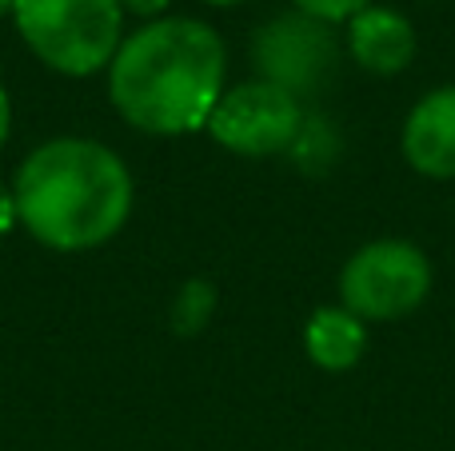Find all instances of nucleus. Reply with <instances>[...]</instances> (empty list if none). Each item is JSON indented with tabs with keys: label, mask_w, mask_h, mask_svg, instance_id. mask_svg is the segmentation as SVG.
Returning a JSON list of instances; mask_svg holds the SVG:
<instances>
[{
	"label": "nucleus",
	"mask_w": 455,
	"mask_h": 451,
	"mask_svg": "<svg viewBox=\"0 0 455 451\" xmlns=\"http://www.w3.org/2000/svg\"><path fill=\"white\" fill-rule=\"evenodd\" d=\"M216 312V288L208 280H188L172 300V328L180 336H196L208 328Z\"/></svg>",
	"instance_id": "10"
},
{
	"label": "nucleus",
	"mask_w": 455,
	"mask_h": 451,
	"mask_svg": "<svg viewBox=\"0 0 455 451\" xmlns=\"http://www.w3.org/2000/svg\"><path fill=\"white\" fill-rule=\"evenodd\" d=\"M228 48L220 32L192 16H160L120 40L108 64V96L132 128L184 136L208 124L224 96Z\"/></svg>",
	"instance_id": "1"
},
{
	"label": "nucleus",
	"mask_w": 455,
	"mask_h": 451,
	"mask_svg": "<svg viewBox=\"0 0 455 451\" xmlns=\"http://www.w3.org/2000/svg\"><path fill=\"white\" fill-rule=\"evenodd\" d=\"M208 136L235 156H280L304 132V108L299 96L272 80H248V84L224 88L208 116Z\"/></svg>",
	"instance_id": "5"
},
{
	"label": "nucleus",
	"mask_w": 455,
	"mask_h": 451,
	"mask_svg": "<svg viewBox=\"0 0 455 451\" xmlns=\"http://www.w3.org/2000/svg\"><path fill=\"white\" fill-rule=\"evenodd\" d=\"M204 4H216V8H228V4H243V0H204Z\"/></svg>",
	"instance_id": "16"
},
{
	"label": "nucleus",
	"mask_w": 455,
	"mask_h": 451,
	"mask_svg": "<svg viewBox=\"0 0 455 451\" xmlns=\"http://www.w3.org/2000/svg\"><path fill=\"white\" fill-rule=\"evenodd\" d=\"M403 156L432 180H455V88H435L408 112Z\"/></svg>",
	"instance_id": "7"
},
{
	"label": "nucleus",
	"mask_w": 455,
	"mask_h": 451,
	"mask_svg": "<svg viewBox=\"0 0 455 451\" xmlns=\"http://www.w3.org/2000/svg\"><path fill=\"white\" fill-rule=\"evenodd\" d=\"M16 204H12V188H4V184H0V236H8V232L16 228Z\"/></svg>",
	"instance_id": "13"
},
{
	"label": "nucleus",
	"mask_w": 455,
	"mask_h": 451,
	"mask_svg": "<svg viewBox=\"0 0 455 451\" xmlns=\"http://www.w3.org/2000/svg\"><path fill=\"white\" fill-rule=\"evenodd\" d=\"M132 172L112 148L60 136L24 156L12 180L16 220L52 252H88L116 236L132 216Z\"/></svg>",
	"instance_id": "2"
},
{
	"label": "nucleus",
	"mask_w": 455,
	"mask_h": 451,
	"mask_svg": "<svg viewBox=\"0 0 455 451\" xmlns=\"http://www.w3.org/2000/svg\"><path fill=\"white\" fill-rule=\"evenodd\" d=\"M168 4H172V0H120V8H124V12L144 16V20H160Z\"/></svg>",
	"instance_id": "12"
},
{
	"label": "nucleus",
	"mask_w": 455,
	"mask_h": 451,
	"mask_svg": "<svg viewBox=\"0 0 455 451\" xmlns=\"http://www.w3.org/2000/svg\"><path fill=\"white\" fill-rule=\"evenodd\" d=\"M8 132H12V100H8V88L0 84V148H4Z\"/></svg>",
	"instance_id": "14"
},
{
	"label": "nucleus",
	"mask_w": 455,
	"mask_h": 451,
	"mask_svg": "<svg viewBox=\"0 0 455 451\" xmlns=\"http://www.w3.org/2000/svg\"><path fill=\"white\" fill-rule=\"evenodd\" d=\"M432 292V264L408 240L363 244L339 272V300L363 324L403 320Z\"/></svg>",
	"instance_id": "4"
},
{
	"label": "nucleus",
	"mask_w": 455,
	"mask_h": 451,
	"mask_svg": "<svg viewBox=\"0 0 455 451\" xmlns=\"http://www.w3.org/2000/svg\"><path fill=\"white\" fill-rule=\"evenodd\" d=\"M347 52L355 56L363 72L376 76H395L416 60V28L395 8L368 4L347 20Z\"/></svg>",
	"instance_id": "8"
},
{
	"label": "nucleus",
	"mask_w": 455,
	"mask_h": 451,
	"mask_svg": "<svg viewBox=\"0 0 455 451\" xmlns=\"http://www.w3.org/2000/svg\"><path fill=\"white\" fill-rule=\"evenodd\" d=\"M363 344H368V328L344 304L339 308L312 312V320L304 328L307 360L315 368H323V372H347V368H355L363 356Z\"/></svg>",
	"instance_id": "9"
},
{
	"label": "nucleus",
	"mask_w": 455,
	"mask_h": 451,
	"mask_svg": "<svg viewBox=\"0 0 455 451\" xmlns=\"http://www.w3.org/2000/svg\"><path fill=\"white\" fill-rule=\"evenodd\" d=\"M4 16H12V0H0V20H4Z\"/></svg>",
	"instance_id": "15"
},
{
	"label": "nucleus",
	"mask_w": 455,
	"mask_h": 451,
	"mask_svg": "<svg viewBox=\"0 0 455 451\" xmlns=\"http://www.w3.org/2000/svg\"><path fill=\"white\" fill-rule=\"evenodd\" d=\"M291 4L304 16H315V20H323V24H347L355 12H363L371 0H291Z\"/></svg>",
	"instance_id": "11"
},
{
	"label": "nucleus",
	"mask_w": 455,
	"mask_h": 451,
	"mask_svg": "<svg viewBox=\"0 0 455 451\" xmlns=\"http://www.w3.org/2000/svg\"><path fill=\"white\" fill-rule=\"evenodd\" d=\"M251 56H256V68H264L259 80H272L291 96H299L336 68V36H331V24L304 12H288L259 28Z\"/></svg>",
	"instance_id": "6"
},
{
	"label": "nucleus",
	"mask_w": 455,
	"mask_h": 451,
	"mask_svg": "<svg viewBox=\"0 0 455 451\" xmlns=\"http://www.w3.org/2000/svg\"><path fill=\"white\" fill-rule=\"evenodd\" d=\"M12 20L32 56L60 76H96L124 40L120 0H12Z\"/></svg>",
	"instance_id": "3"
}]
</instances>
